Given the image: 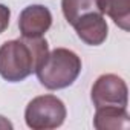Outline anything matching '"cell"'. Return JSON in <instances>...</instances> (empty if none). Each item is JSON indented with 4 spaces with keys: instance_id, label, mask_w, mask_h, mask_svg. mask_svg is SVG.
Listing matches in <instances>:
<instances>
[{
    "instance_id": "11",
    "label": "cell",
    "mask_w": 130,
    "mask_h": 130,
    "mask_svg": "<svg viewBox=\"0 0 130 130\" xmlns=\"http://www.w3.org/2000/svg\"><path fill=\"white\" fill-rule=\"evenodd\" d=\"M12 127H14L12 122H9L5 116L0 115V128H12Z\"/></svg>"
},
{
    "instance_id": "5",
    "label": "cell",
    "mask_w": 130,
    "mask_h": 130,
    "mask_svg": "<svg viewBox=\"0 0 130 130\" xmlns=\"http://www.w3.org/2000/svg\"><path fill=\"white\" fill-rule=\"evenodd\" d=\"M52 25V14L44 5H29L19 15V29L22 37H43Z\"/></svg>"
},
{
    "instance_id": "4",
    "label": "cell",
    "mask_w": 130,
    "mask_h": 130,
    "mask_svg": "<svg viewBox=\"0 0 130 130\" xmlns=\"http://www.w3.org/2000/svg\"><path fill=\"white\" fill-rule=\"evenodd\" d=\"M90 98L96 109L106 106L127 107L128 89L121 77L115 74H104L98 77L96 81L93 83L90 90Z\"/></svg>"
},
{
    "instance_id": "1",
    "label": "cell",
    "mask_w": 130,
    "mask_h": 130,
    "mask_svg": "<svg viewBox=\"0 0 130 130\" xmlns=\"http://www.w3.org/2000/svg\"><path fill=\"white\" fill-rule=\"evenodd\" d=\"M49 54V44L43 37H22L0 46V77L9 83H19L34 74Z\"/></svg>"
},
{
    "instance_id": "3",
    "label": "cell",
    "mask_w": 130,
    "mask_h": 130,
    "mask_svg": "<svg viewBox=\"0 0 130 130\" xmlns=\"http://www.w3.org/2000/svg\"><path fill=\"white\" fill-rule=\"evenodd\" d=\"M66 106L55 95H40L31 100L25 110L26 125L32 130H51L66 119Z\"/></svg>"
},
{
    "instance_id": "7",
    "label": "cell",
    "mask_w": 130,
    "mask_h": 130,
    "mask_svg": "<svg viewBox=\"0 0 130 130\" xmlns=\"http://www.w3.org/2000/svg\"><path fill=\"white\" fill-rule=\"evenodd\" d=\"M130 119L127 113V107L106 106L98 107L93 116V127L96 130H116V128H128Z\"/></svg>"
},
{
    "instance_id": "6",
    "label": "cell",
    "mask_w": 130,
    "mask_h": 130,
    "mask_svg": "<svg viewBox=\"0 0 130 130\" xmlns=\"http://www.w3.org/2000/svg\"><path fill=\"white\" fill-rule=\"evenodd\" d=\"M74 29L81 41L89 46H100L106 41L109 26L101 12H90L80 17L74 25Z\"/></svg>"
},
{
    "instance_id": "10",
    "label": "cell",
    "mask_w": 130,
    "mask_h": 130,
    "mask_svg": "<svg viewBox=\"0 0 130 130\" xmlns=\"http://www.w3.org/2000/svg\"><path fill=\"white\" fill-rule=\"evenodd\" d=\"M9 19H11V9L3 5V3H0V34L5 32L9 26Z\"/></svg>"
},
{
    "instance_id": "8",
    "label": "cell",
    "mask_w": 130,
    "mask_h": 130,
    "mask_svg": "<svg viewBox=\"0 0 130 130\" xmlns=\"http://www.w3.org/2000/svg\"><path fill=\"white\" fill-rule=\"evenodd\" d=\"M101 12L122 31H130V0H100Z\"/></svg>"
},
{
    "instance_id": "9",
    "label": "cell",
    "mask_w": 130,
    "mask_h": 130,
    "mask_svg": "<svg viewBox=\"0 0 130 130\" xmlns=\"http://www.w3.org/2000/svg\"><path fill=\"white\" fill-rule=\"evenodd\" d=\"M61 11L68 23L74 25L80 17L86 14L101 12V8L100 0H61Z\"/></svg>"
},
{
    "instance_id": "2",
    "label": "cell",
    "mask_w": 130,
    "mask_h": 130,
    "mask_svg": "<svg viewBox=\"0 0 130 130\" xmlns=\"http://www.w3.org/2000/svg\"><path fill=\"white\" fill-rule=\"evenodd\" d=\"M83 69L81 58L71 49L57 47L35 71L38 81L49 90H61L72 86Z\"/></svg>"
}]
</instances>
